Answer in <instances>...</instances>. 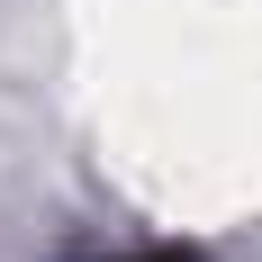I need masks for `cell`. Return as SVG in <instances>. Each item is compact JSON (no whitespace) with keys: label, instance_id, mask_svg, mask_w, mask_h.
Segmentation results:
<instances>
[{"label":"cell","instance_id":"6da1fadb","mask_svg":"<svg viewBox=\"0 0 262 262\" xmlns=\"http://www.w3.org/2000/svg\"><path fill=\"white\" fill-rule=\"evenodd\" d=\"M136 262H190V253H181V244H154V253H136Z\"/></svg>","mask_w":262,"mask_h":262}]
</instances>
